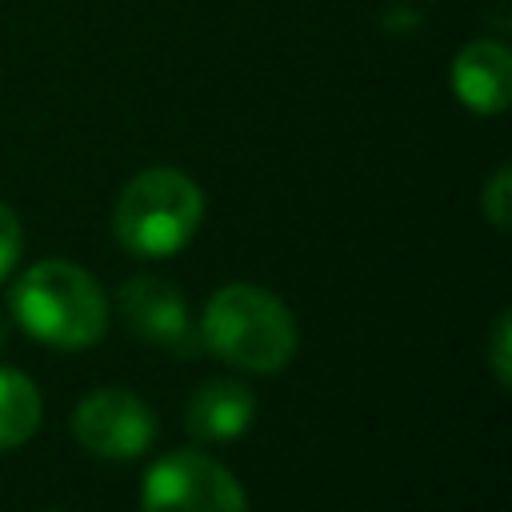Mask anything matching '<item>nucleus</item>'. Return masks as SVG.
Masks as SVG:
<instances>
[{"instance_id": "obj_1", "label": "nucleus", "mask_w": 512, "mask_h": 512, "mask_svg": "<svg viewBox=\"0 0 512 512\" xmlns=\"http://www.w3.org/2000/svg\"><path fill=\"white\" fill-rule=\"evenodd\" d=\"M8 320L44 348L80 352L108 332V296L88 268L52 256L8 288Z\"/></svg>"}, {"instance_id": "obj_2", "label": "nucleus", "mask_w": 512, "mask_h": 512, "mask_svg": "<svg viewBox=\"0 0 512 512\" xmlns=\"http://www.w3.org/2000/svg\"><path fill=\"white\" fill-rule=\"evenodd\" d=\"M196 336L204 352L256 376H272L288 368L300 344L292 308L276 292L248 280H232L204 300Z\"/></svg>"}, {"instance_id": "obj_3", "label": "nucleus", "mask_w": 512, "mask_h": 512, "mask_svg": "<svg viewBox=\"0 0 512 512\" xmlns=\"http://www.w3.org/2000/svg\"><path fill=\"white\" fill-rule=\"evenodd\" d=\"M204 220V192L180 168H144L136 172L112 208L116 244L136 260L176 256Z\"/></svg>"}, {"instance_id": "obj_4", "label": "nucleus", "mask_w": 512, "mask_h": 512, "mask_svg": "<svg viewBox=\"0 0 512 512\" xmlns=\"http://www.w3.org/2000/svg\"><path fill=\"white\" fill-rule=\"evenodd\" d=\"M140 512H248L244 484L232 468L200 448H176L148 464Z\"/></svg>"}, {"instance_id": "obj_5", "label": "nucleus", "mask_w": 512, "mask_h": 512, "mask_svg": "<svg viewBox=\"0 0 512 512\" xmlns=\"http://www.w3.org/2000/svg\"><path fill=\"white\" fill-rule=\"evenodd\" d=\"M72 436L96 460H136L156 440L152 408L128 388H92L72 408Z\"/></svg>"}, {"instance_id": "obj_6", "label": "nucleus", "mask_w": 512, "mask_h": 512, "mask_svg": "<svg viewBox=\"0 0 512 512\" xmlns=\"http://www.w3.org/2000/svg\"><path fill=\"white\" fill-rule=\"evenodd\" d=\"M116 308H120L124 324L148 344H160V348H168L176 356H192L200 348L196 324L188 316V300L172 280L132 276V280L120 284Z\"/></svg>"}, {"instance_id": "obj_7", "label": "nucleus", "mask_w": 512, "mask_h": 512, "mask_svg": "<svg viewBox=\"0 0 512 512\" xmlns=\"http://www.w3.org/2000/svg\"><path fill=\"white\" fill-rule=\"evenodd\" d=\"M456 100L476 116H500L512 100V52L500 40H468L448 68Z\"/></svg>"}, {"instance_id": "obj_8", "label": "nucleus", "mask_w": 512, "mask_h": 512, "mask_svg": "<svg viewBox=\"0 0 512 512\" xmlns=\"http://www.w3.org/2000/svg\"><path fill=\"white\" fill-rule=\"evenodd\" d=\"M256 416V392L236 376L204 380L184 404V428L204 444H224L248 432Z\"/></svg>"}, {"instance_id": "obj_9", "label": "nucleus", "mask_w": 512, "mask_h": 512, "mask_svg": "<svg viewBox=\"0 0 512 512\" xmlns=\"http://www.w3.org/2000/svg\"><path fill=\"white\" fill-rule=\"evenodd\" d=\"M44 420V396L32 376L0 364V452H12L36 436Z\"/></svg>"}, {"instance_id": "obj_10", "label": "nucleus", "mask_w": 512, "mask_h": 512, "mask_svg": "<svg viewBox=\"0 0 512 512\" xmlns=\"http://www.w3.org/2000/svg\"><path fill=\"white\" fill-rule=\"evenodd\" d=\"M488 368H492V380L496 388H512V312L500 308L492 328H488Z\"/></svg>"}, {"instance_id": "obj_11", "label": "nucleus", "mask_w": 512, "mask_h": 512, "mask_svg": "<svg viewBox=\"0 0 512 512\" xmlns=\"http://www.w3.org/2000/svg\"><path fill=\"white\" fill-rule=\"evenodd\" d=\"M480 212L496 232H508V220H512V168L508 164H500L488 176V184L480 192Z\"/></svg>"}, {"instance_id": "obj_12", "label": "nucleus", "mask_w": 512, "mask_h": 512, "mask_svg": "<svg viewBox=\"0 0 512 512\" xmlns=\"http://www.w3.org/2000/svg\"><path fill=\"white\" fill-rule=\"evenodd\" d=\"M20 252H24V224L16 208L0 200V280L12 276V268L20 264Z\"/></svg>"}, {"instance_id": "obj_13", "label": "nucleus", "mask_w": 512, "mask_h": 512, "mask_svg": "<svg viewBox=\"0 0 512 512\" xmlns=\"http://www.w3.org/2000/svg\"><path fill=\"white\" fill-rule=\"evenodd\" d=\"M8 332H12V320H8V312H0V344L8 340Z\"/></svg>"}]
</instances>
